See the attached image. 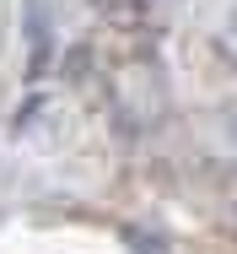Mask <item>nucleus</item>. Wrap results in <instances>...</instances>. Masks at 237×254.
<instances>
[{"label":"nucleus","mask_w":237,"mask_h":254,"mask_svg":"<svg viewBox=\"0 0 237 254\" xmlns=\"http://www.w3.org/2000/svg\"><path fill=\"white\" fill-rule=\"evenodd\" d=\"M124 244L135 254H167V238L162 233H145V227H124Z\"/></svg>","instance_id":"f257e3e1"}]
</instances>
